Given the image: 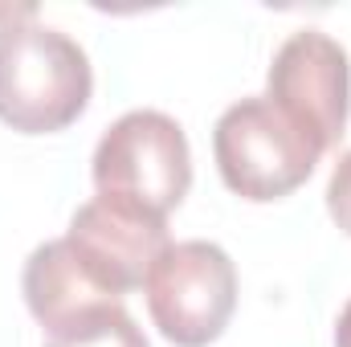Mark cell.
Here are the masks:
<instances>
[{
	"label": "cell",
	"mask_w": 351,
	"mask_h": 347,
	"mask_svg": "<svg viewBox=\"0 0 351 347\" xmlns=\"http://www.w3.org/2000/svg\"><path fill=\"white\" fill-rule=\"evenodd\" d=\"M90 58L62 29L21 21L0 33V119L25 135L70 127L90 102Z\"/></svg>",
	"instance_id": "cell-1"
},
{
	"label": "cell",
	"mask_w": 351,
	"mask_h": 347,
	"mask_svg": "<svg viewBox=\"0 0 351 347\" xmlns=\"http://www.w3.org/2000/svg\"><path fill=\"white\" fill-rule=\"evenodd\" d=\"M90 172L98 196L164 221L192 184L188 135L164 110H127L98 139Z\"/></svg>",
	"instance_id": "cell-2"
},
{
	"label": "cell",
	"mask_w": 351,
	"mask_h": 347,
	"mask_svg": "<svg viewBox=\"0 0 351 347\" xmlns=\"http://www.w3.org/2000/svg\"><path fill=\"white\" fill-rule=\"evenodd\" d=\"M213 156L229 192L245 200H282L311 180L323 143L262 94L233 102L217 119Z\"/></svg>",
	"instance_id": "cell-3"
},
{
	"label": "cell",
	"mask_w": 351,
	"mask_h": 347,
	"mask_svg": "<svg viewBox=\"0 0 351 347\" xmlns=\"http://www.w3.org/2000/svg\"><path fill=\"white\" fill-rule=\"evenodd\" d=\"M143 294L164 339L176 347H204L233 319L237 270L213 241H176L156 258Z\"/></svg>",
	"instance_id": "cell-4"
},
{
	"label": "cell",
	"mask_w": 351,
	"mask_h": 347,
	"mask_svg": "<svg viewBox=\"0 0 351 347\" xmlns=\"http://www.w3.org/2000/svg\"><path fill=\"white\" fill-rule=\"evenodd\" d=\"M265 98L286 110L306 135L327 147L339 143L351 106V62L348 49L323 29H298L282 41L269 66Z\"/></svg>",
	"instance_id": "cell-5"
},
{
	"label": "cell",
	"mask_w": 351,
	"mask_h": 347,
	"mask_svg": "<svg viewBox=\"0 0 351 347\" xmlns=\"http://www.w3.org/2000/svg\"><path fill=\"white\" fill-rule=\"evenodd\" d=\"M66 241L78 254V261L94 274V282L110 290L114 298L143 286L156 258L172 246L168 225L160 217H147L106 196H94L74 213Z\"/></svg>",
	"instance_id": "cell-6"
},
{
	"label": "cell",
	"mask_w": 351,
	"mask_h": 347,
	"mask_svg": "<svg viewBox=\"0 0 351 347\" xmlns=\"http://www.w3.org/2000/svg\"><path fill=\"white\" fill-rule=\"evenodd\" d=\"M21 286H25V302H29L33 319L49 335H66L94 315L123 307V298H114L110 290H102L94 282V274L78 261V254L70 250L66 237L45 241L29 254Z\"/></svg>",
	"instance_id": "cell-7"
},
{
	"label": "cell",
	"mask_w": 351,
	"mask_h": 347,
	"mask_svg": "<svg viewBox=\"0 0 351 347\" xmlns=\"http://www.w3.org/2000/svg\"><path fill=\"white\" fill-rule=\"evenodd\" d=\"M45 347H147V335L135 327V319L123 307H110V311L86 319L82 327L53 335Z\"/></svg>",
	"instance_id": "cell-8"
},
{
	"label": "cell",
	"mask_w": 351,
	"mask_h": 347,
	"mask_svg": "<svg viewBox=\"0 0 351 347\" xmlns=\"http://www.w3.org/2000/svg\"><path fill=\"white\" fill-rule=\"evenodd\" d=\"M327 208H331L335 225L351 237V152L339 156L335 172H331V180H327Z\"/></svg>",
	"instance_id": "cell-9"
},
{
	"label": "cell",
	"mask_w": 351,
	"mask_h": 347,
	"mask_svg": "<svg viewBox=\"0 0 351 347\" xmlns=\"http://www.w3.org/2000/svg\"><path fill=\"white\" fill-rule=\"evenodd\" d=\"M335 347H351V298L339 311V323H335Z\"/></svg>",
	"instance_id": "cell-10"
}]
</instances>
